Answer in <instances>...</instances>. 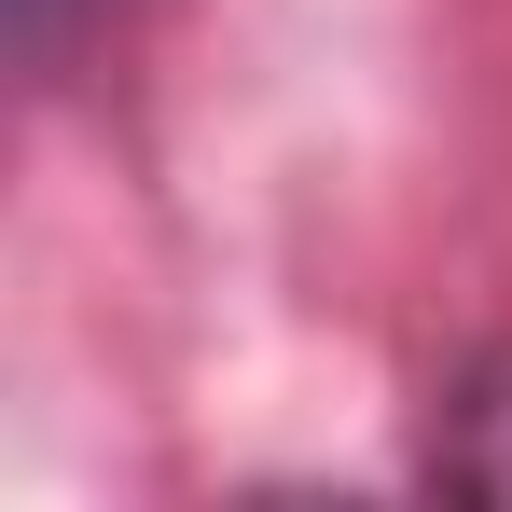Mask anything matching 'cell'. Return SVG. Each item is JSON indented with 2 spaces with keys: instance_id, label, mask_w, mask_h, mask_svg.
<instances>
[{
  "instance_id": "6da1fadb",
  "label": "cell",
  "mask_w": 512,
  "mask_h": 512,
  "mask_svg": "<svg viewBox=\"0 0 512 512\" xmlns=\"http://www.w3.org/2000/svg\"><path fill=\"white\" fill-rule=\"evenodd\" d=\"M429 485L512 499V346H485V360L443 388V416H429Z\"/></svg>"
},
{
  "instance_id": "7a4b0ae2",
  "label": "cell",
  "mask_w": 512,
  "mask_h": 512,
  "mask_svg": "<svg viewBox=\"0 0 512 512\" xmlns=\"http://www.w3.org/2000/svg\"><path fill=\"white\" fill-rule=\"evenodd\" d=\"M0 14H14V56H28V70H70L84 28L111 14V0H0Z\"/></svg>"
}]
</instances>
